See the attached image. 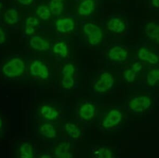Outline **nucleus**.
Segmentation results:
<instances>
[{
  "mask_svg": "<svg viewBox=\"0 0 159 158\" xmlns=\"http://www.w3.org/2000/svg\"><path fill=\"white\" fill-rule=\"evenodd\" d=\"M25 68L24 60L19 58H14L4 65L2 73L9 78H16L24 74Z\"/></svg>",
  "mask_w": 159,
  "mask_h": 158,
  "instance_id": "obj_1",
  "label": "nucleus"
},
{
  "mask_svg": "<svg viewBox=\"0 0 159 158\" xmlns=\"http://www.w3.org/2000/svg\"><path fill=\"white\" fill-rule=\"evenodd\" d=\"M83 31L90 45H98L101 43L103 39V31L99 26L92 22H88L83 25Z\"/></svg>",
  "mask_w": 159,
  "mask_h": 158,
  "instance_id": "obj_2",
  "label": "nucleus"
},
{
  "mask_svg": "<svg viewBox=\"0 0 159 158\" xmlns=\"http://www.w3.org/2000/svg\"><path fill=\"white\" fill-rule=\"evenodd\" d=\"M152 100L148 95H139L132 98L129 102V109L135 113H142L151 107Z\"/></svg>",
  "mask_w": 159,
  "mask_h": 158,
  "instance_id": "obj_3",
  "label": "nucleus"
},
{
  "mask_svg": "<svg viewBox=\"0 0 159 158\" xmlns=\"http://www.w3.org/2000/svg\"><path fill=\"white\" fill-rule=\"evenodd\" d=\"M115 79L112 74L109 72H103L94 84V89L98 93H106L113 87Z\"/></svg>",
  "mask_w": 159,
  "mask_h": 158,
  "instance_id": "obj_4",
  "label": "nucleus"
},
{
  "mask_svg": "<svg viewBox=\"0 0 159 158\" xmlns=\"http://www.w3.org/2000/svg\"><path fill=\"white\" fill-rule=\"evenodd\" d=\"M123 120V113L119 110L111 109L109 111L102 122V126L106 129L112 128L118 125Z\"/></svg>",
  "mask_w": 159,
  "mask_h": 158,
  "instance_id": "obj_5",
  "label": "nucleus"
},
{
  "mask_svg": "<svg viewBox=\"0 0 159 158\" xmlns=\"http://www.w3.org/2000/svg\"><path fill=\"white\" fill-rule=\"evenodd\" d=\"M30 73L33 76L47 79L49 76V69L45 64L40 60L34 61L30 65Z\"/></svg>",
  "mask_w": 159,
  "mask_h": 158,
  "instance_id": "obj_6",
  "label": "nucleus"
},
{
  "mask_svg": "<svg viewBox=\"0 0 159 158\" xmlns=\"http://www.w3.org/2000/svg\"><path fill=\"white\" fill-rule=\"evenodd\" d=\"M128 56V51L120 46H114L109 49L108 52L109 59L114 62L125 61Z\"/></svg>",
  "mask_w": 159,
  "mask_h": 158,
  "instance_id": "obj_7",
  "label": "nucleus"
},
{
  "mask_svg": "<svg viewBox=\"0 0 159 158\" xmlns=\"http://www.w3.org/2000/svg\"><path fill=\"white\" fill-rule=\"evenodd\" d=\"M138 58L150 65H155L159 62V56L156 53L145 47L139 48L138 51Z\"/></svg>",
  "mask_w": 159,
  "mask_h": 158,
  "instance_id": "obj_8",
  "label": "nucleus"
},
{
  "mask_svg": "<svg viewBox=\"0 0 159 158\" xmlns=\"http://www.w3.org/2000/svg\"><path fill=\"white\" fill-rule=\"evenodd\" d=\"M75 27V24L74 20L69 17L58 19L55 22V27L59 33H70L74 31Z\"/></svg>",
  "mask_w": 159,
  "mask_h": 158,
  "instance_id": "obj_9",
  "label": "nucleus"
},
{
  "mask_svg": "<svg viewBox=\"0 0 159 158\" xmlns=\"http://www.w3.org/2000/svg\"><path fill=\"white\" fill-rule=\"evenodd\" d=\"M107 29L112 33L121 34L126 29L125 22L118 17H113L110 18L107 23Z\"/></svg>",
  "mask_w": 159,
  "mask_h": 158,
  "instance_id": "obj_10",
  "label": "nucleus"
},
{
  "mask_svg": "<svg viewBox=\"0 0 159 158\" xmlns=\"http://www.w3.org/2000/svg\"><path fill=\"white\" fill-rule=\"evenodd\" d=\"M31 47L36 51H46L50 48V43L48 41L39 36H34L29 41Z\"/></svg>",
  "mask_w": 159,
  "mask_h": 158,
  "instance_id": "obj_11",
  "label": "nucleus"
},
{
  "mask_svg": "<svg viewBox=\"0 0 159 158\" xmlns=\"http://www.w3.org/2000/svg\"><path fill=\"white\" fill-rule=\"evenodd\" d=\"M145 34L151 40L159 44V24L149 22L145 26Z\"/></svg>",
  "mask_w": 159,
  "mask_h": 158,
  "instance_id": "obj_12",
  "label": "nucleus"
},
{
  "mask_svg": "<svg viewBox=\"0 0 159 158\" xmlns=\"http://www.w3.org/2000/svg\"><path fill=\"white\" fill-rule=\"evenodd\" d=\"M79 113L80 117L83 120H91L96 113V108L93 104L89 102L85 103L80 108Z\"/></svg>",
  "mask_w": 159,
  "mask_h": 158,
  "instance_id": "obj_13",
  "label": "nucleus"
},
{
  "mask_svg": "<svg viewBox=\"0 0 159 158\" xmlns=\"http://www.w3.org/2000/svg\"><path fill=\"white\" fill-rule=\"evenodd\" d=\"M96 4L93 0H83L78 7V12L81 16H89L95 10Z\"/></svg>",
  "mask_w": 159,
  "mask_h": 158,
  "instance_id": "obj_14",
  "label": "nucleus"
},
{
  "mask_svg": "<svg viewBox=\"0 0 159 158\" xmlns=\"http://www.w3.org/2000/svg\"><path fill=\"white\" fill-rule=\"evenodd\" d=\"M70 144L68 142H61L55 149V155L57 158H72V153L70 151Z\"/></svg>",
  "mask_w": 159,
  "mask_h": 158,
  "instance_id": "obj_15",
  "label": "nucleus"
},
{
  "mask_svg": "<svg viewBox=\"0 0 159 158\" xmlns=\"http://www.w3.org/2000/svg\"><path fill=\"white\" fill-rule=\"evenodd\" d=\"M40 112L42 116L48 120H55L59 116V112L50 105H43L40 108Z\"/></svg>",
  "mask_w": 159,
  "mask_h": 158,
  "instance_id": "obj_16",
  "label": "nucleus"
},
{
  "mask_svg": "<svg viewBox=\"0 0 159 158\" xmlns=\"http://www.w3.org/2000/svg\"><path fill=\"white\" fill-rule=\"evenodd\" d=\"M4 20L6 24L9 25H14L17 24L19 20L18 11L15 8L9 9L4 15Z\"/></svg>",
  "mask_w": 159,
  "mask_h": 158,
  "instance_id": "obj_17",
  "label": "nucleus"
},
{
  "mask_svg": "<svg viewBox=\"0 0 159 158\" xmlns=\"http://www.w3.org/2000/svg\"><path fill=\"white\" fill-rule=\"evenodd\" d=\"M39 132L43 136L49 139L55 138L57 135V132L54 126L48 123L43 124L40 127Z\"/></svg>",
  "mask_w": 159,
  "mask_h": 158,
  "instance_id": "obj_18",
  "label": "nucleus"
},
{
  "mask_svg": "<svg viewBox=\"0 0 159 158\" xmlns=\"http://www.w3.org/2000/svg\"><path fill=\"white\" fill-rule=\"evenodd\" d=\"M65 132L71 138L78 139L81 135V131L78 126L72 122H67L64 126Z\"/></svg>",
  "mask_w": 159,
  "mask_h": 158,
  "instance_id": "obj_19",
  "label": "nucleus"
},
{
  "mask_svg": "<svg viewBox=\"0 0 159 158\" xmlns=\"http://www.w3.org/2000/svg\"><path fill=\"white\" fill-rule=\"evenodd\" d=\"M64 0H51L49 3V9L52 15L59 16L64 10Z\"/></svg>",
  "mask_w": 159,
  "mask_h": 158,
  "instance_id": "obj_20",
  "label": "nucleus"
},
{
  "mask_svg": "<svg viewBox=\"0 0 159 158\" xmlns=\"http://www.w3.org/2000/svg\"><path fill=\"white\" fill-rule=\"evenodd\" d=\"M52 51L56 55L62 58H66L69 55V49L67 44L64 42H57L52 47Z\"/></svg>",
  "mask_w": 159,
  "mask_h": 158,
  "instance_id": "obj_21",
  "label": "nucleus"
},
{
  "mask_svg": "<svg viewBox=\"0 0 159 158\" xmlns=\"http://www.w3.org/2000/svg\"><path fill=\"white\" fill-rule=\"evenodd\" d=\"M147 83L149 86L153 87L159 83V68H155L148 71L146 77Z\"/></svg>",
  "mask_w": 159,
  "mask_h": 158,
  "instance_id": "obj_22",
  "label": "nucleus"
},
{
  "mask_svg": "<svg viewBox=\"0 0 159 158\" xmlns=\"http://www.w3.org/2000/svg\"><path fill=\"white\" fill-rule=\"evenodd\" d=\"M20 156L21 158H33L34 157V149L33 146L27 142L22 144L20 146Z\"/></svg>",
  "mask_w": 159,
  "mask_h": 158,
  "instance_id": "obj_23",
  "label": "nucleus"
},
{
  "mask_svg": "<svg viewBox=\"0 0 159 158\" xmlns=\"http://www.w3.org/2000/svg\"><path fill=\"white\" fill-rule=\"evenodd\" d=\"M36 13L37 16L43 20H48L52 15L48 6L40 5L37 7Z\"/></svg>",
  "mask_w": 159,
  "mask_h": 158,
  "instance_id": "obj_24",
  "label": "nucleus"
},
{
  "mask_svg": "<svg viewBox=\"0 0 159 158\" xmlns=\"http://www.w3.org/2000/svg\"><path fill=\"white\" fill-rule=\"evenodd\" d=\"M94 155L99 158H112L113 154L110 149L107 147H100L94 152Z\"/></svg>",
  "mask_w": 159,
  "mask_h": 158,
  "instance_id": "obj_25",
  "label": "nucleus"
},
{
  "mask_svg": "<svg viewBox=\"0 0 159 158\" xmlns=\"http://www.w3.org/2000/svg\"><path fill=\"white\" fill-rule=\"evenodd\" d=\"M61 84L64 89H71L75 84L74 77L73 76H63L61 80Z\"/></svg>",
  "mask_w": 159,
  "mask_h": 158,
  "instance_id": "obj_26",
  "label": "nucleus"
},
{
  "mask_svg": "<svg viewBox=\"0 0 159 158\" xmlns=\"http://www.w3.org/2000/svg\"><path fill=\"white\" fill-rule=\"evenodd\" d=\"M136 74H136L131 69H126L123 73V77L126 82L129 83H132L135 81Z\"/></svg>",
  "mask_w": 159,
  "mask_h": 158,
  "instance_id": "obj_27",
  "label": "nucleus"
},
{
  "mask_svg": "<svg viewBox=\"0 0 159 158\" xmlns=\"http://www.w3.org/2000/svg\"><path fill=\"white\" fill-rule=\"evenodd\" d=\"M75 72V68L72 64H67L64 65L62 70L61 74L63 76H73Z\"/></svg>",
  "mask_w": 159,
  "mask_h": 158,
  "instance_id": "obj_28",
  "label": "nucleus"
},
{
  "mask_svg": "<svg viewBox=\"0 0 159 158\" xmlns=\"http://www.w3.org/2000/svg\"><path fill=\"white\" fill-rule=\"evenodd\" d=\"M39 25V21L36 17H28L26 19L25 22V26H31L34 27H36Z\"/></svg>",
  "mask_w": 159,
  "mask_h": 158,
  "instance_id": "obj_29",
  "label": "nucleus"
},
{
  "mask_svg": "<svg viewBox=\"0 0 159 158\" xmlns=\"http://www.w3.org/2000/svg\"><path fill=\"white\" fill-rule=\"evenodd\" d=\"M131 69L136 74L139 73L143 69V65L139 62H135L133 64L131 67Z\"/></svg>",
  "mask_w": 159,
  "mask_h": 158,
  "instance_id": "obj_30",
  "label": "nucleus"
},
{
  "mask_svg": "<svg viewBox=\"0 0 159 158\" xmlns=\"http://www.w3.org/2000/svg\"><path fill=\"white\" fill-rule=\"evenodd\" d=\"M7 40L6 33L3 29L0 26V45L3 44L6 42Z\"/></svg>",
  "mask_w": 159,
  "mask_h": 158,
  "instance_id": "obj_31",
  "label": "nucleus"
},
{
  "mask_svg": "<svg viewBox=\"0 0 159 158\" xmlns=\"http://www.w3.org/2000/svg\"><path fill=\"white\" fill-rule=\"evenodd\" d=\"M35 28L31 26H25V33L27 35H32L35 33Z\"/></svg>",
  "mask_w": 159,
  "mask_h": 158,
  "instance_id": "obj_32",
  "label": "nucleus"
},
{
  "mask_svg": "<svg viewBox=\"0 0 159 158\" xmlns=\"http://www.w3.org/2000/svg\"><path fill=\"white\" fill-rule=\"evenodd\" d=\"M34 0H17V1L24 6H28L33 3Z\"/></svg>",
  "mask_w": 159,
  "mask_h": 158,
  "instance_id": "obj_33",
  "label": "nucleus"
},
{
  "mask_svg": "<svg viewBox=\"0 0 159 158\" xmlns=\"http://www.w3.org/2000/svg\"><path fill=\"white\" fill-rule=\"evenodd\" d=\"M152 6L156 8H159V0H151Z\"/></svg>",
  "mask_w": 159,
  "mask_h": 158,
  "instance_id": "obj_34",
  "label": "nucleus"
},
{
  "mask_svg": "<svg viewBox=\"0 0 159 158\" xmlns=\"http://www.w3.org/2000/svg\"><path fill=\"white\" fill-rule=\"evenodd\" d=\"M41 158H51V156L48 155H43L40 156Z\"/></svg>",
  "mask_w": 159,
  "mask_h": 158,
  "instance_id": "obj_35",
  "label": "nucleus"
},
{
  "mask_svg": "<svg viewBox=\"0 0 159 158\" xmlns=\"http://www.w3.org/2000/svg\"><path fill=\"white\" fill-rule=\"evenodd\" d=\"M3 126V121H2V119L0 118V128L2 127Z\"/></svg>",
  "mask_w": 159,
  "mask_h": 158,
  "instance_id": "obj_36",
  "label": "nucleus"
},
{
  "mask_svg": "<svg viewBox=\"0 0 159 158\" xmlns=\"http://www.w3.org/2000/svg\"><path fill=\"white\" fill-rule=\"evenodd\" d=\"M2 7H3V4L2 2H0V11L2 10Z\"/></svg>",
  "mask_w": 159,
  "mask_h": 158,
  "instance_id": "obj_37",
  "label": "nucleus"
}]
</instances>
